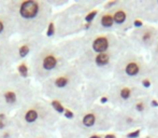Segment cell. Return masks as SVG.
Wrapping results in <instances>:
<instances>
[{
  "label": "cell",
  "mask_w": 158,
  "mask_h": 138,
  "mask_svg": "<svg viewBox=\"0 0 158 138\" xmlns=\"http://www.w3.org/2000/svg\"><path fill=\"white\" fill-rule=\"evenodd\" d=\"M92 138H100V137H96V136H95V137H92Z\"/></svg>",
  "instance_id": "obj_26"
},
{
  "label": "cell",
  "mask_w": 158,
  "mask_h": 138,
  "mask_svg": "<svg viewBox=\"0 0 158 138\" xmlns=\"http://www.w3.org/2000/svg\"><path fill=\"white\" fill-rule=\"evenodd\" d=\"M101 24L104 26V27H110V26H112V24H113V19L111 16H109V15H106V16H104L103 19H102Z\"/></svg>",
  "instance_id": "obj_8"
},
{
  "label": "cell",
  "mask_w": 158,
  "mask_h": 138,
  "mask_svg": "<svg viewBox=\"0 0 158 138\" xmlns=\"http://www.w3.org/2000/svg\"><path fill=\"white\" fill-rule=\"evenodd\" d=\"M38 118V113L35 112V111H29V112L27 113V114H26V121L27 122H30V123H31V122H33L35 121V119H37Z\"/></svg>",
  "instance_id": "obj_9"
},
{
  "label": "cell",
  "mask_w": 158,
  "mask_h": 138,
  "mask_svg": "<svg viewBox=\"0 0 158 138\" xmlns=\"http://www.w3.org/2000/svg\"><path fill=\"white\" fill-rule=\"evenodd\" d=\"M28 52H29V48H28V45H24L19 49V54H21V56H25V55H27Z\"/></svg>",
  "instance_id": "obj_12"
},
{
  "label": "cell",
  "mask_w": 158,
  "mask_h": 138,
  "mask_svg": "<svg viewBox=\"0 0 158 138\" xmlns=\"http://www.w3.org/2000/svg\"><path fill=\"white\" fill-rule=\"evenodd\" d=\"M143 85L145 86V88H148V86H150V81H148V80H144V81H143Z\"/></svg>",
  "instance_id": "obj_19"
},
{
  "label": "cell",
  "mask_w": 158,
  "mask_h": 138,
  "mask_svg": "<svg viewBox=\"0 0 158 138\" xmlns=\"http://www.w3.org/2000/svg\"><path fill=\"white\" fill-rule=\"evenodd\" d=\"M38 3L35 1H25L21 6V15L25 19H32L38 13Z\"/></svg>",
  "instance_id": "obj_1"
},
{
  "label": "cell",
  "mask_w": 158,
  "mask_h": 138,
  "mask_svg": "<svg viewBox=\"0 0 158 138\" xmlns=\"http://www.w3.org/2000/svg\"><path fill=\"white\" fill-rule=\"evenodd\" d=\"M101 101H102V103H104V101H106V98H102V99H101Z\"/></svg>",
  "instance_id": "obj_25"
},
{
  "label": "cell",
  "mask_w": 158,
  "mask_h": 138,
  "mask_svg": "<svg viewBox=\"0 0 158 138\" xmlns=\"http://www.w3.org/2000/svg\"><path fill=\"white\" fill-rule=\"evenodd\" d=\"M108 48V40L106 38H98L94 42V50L97 52H103Z\"/></svg>",
  "instance_id": "obj_2"
},
{
  "label": "cell",
  "mask_w": 158,
  "mask_h": 138,
  "mask_svg": "<svg viewBox=\"0 0 158 138\" xmlns=\"http://www.w3.org/2000/svg\"><path fill=\"white\" fill-rule=\"evenodd\" d=\"M121 96L123 97V98H128V97L130 96V90H129V88H123V90L121 91Z\"/></svg>",
  "instance_id": "obj_13"
},
{
  "label": "cell",
  "mask_w": 158,
  "mask_h": 138,
  "mask_svg": "<svg viewBox=\"0 0 158 138\" xmlns=\"http://www.w3.org/2000/svg\"><path fill=\"white\" fill-rule=\"evenodd\" d=\"M96 14H97V12H96V11H94V12H92V13H90V14H88V15H87V17H86V19H87L88 22H90V21H92V19L95 17V15H96Z\"/></svg>",
  "instance_id": "obj_16"
},
{
  "label": "cell",
  "mask_w": 158,
  "mask_h": 138,
  "mask_svg": "<svg viewBox=\"0 0 158 138\" xmlns=\"http://www.w3.org/2000/svg\"><path fill=\"white\" fill-rule=\"evenodd\" d=\"M56 66V59H55V57L53 56H48L45 59H44L43 62V67L45 69H48V70H51V69H53Z\"/></svg>",
  "instance_id": "obj_3"
},
{
  "label": "cell",
  "mask_w": 158,
  "mask_h": 138,
  "mask_svg": "<svg viewBox=\"0 0 158 138\" xmlns=\"http://www.w3.org/2000/svg\"><path fill=\"white\" fill-rule=\"evenodd\" d=\"M53 32H54V26H53V24H51L50 28H48V36H52Z\"/></svg>",
  "instance_id": "obj_17"
},
{
  "label": "cell",
  "mask_w": 158,
  "mask_h": 138,
  "mask_svg": "<svg viewBox=\"0 0 158 138\" xmlns=\"http://www.w3.org/2000/svg\"><path fill=\"white\" fill-rule=\"evenodd\" d=\"M106 138H115V136H113V135H108V136H106Z\"/></svg>",
  "instance_id": "obj_23"
},
{
  "label": "cell",
  "mask_w": 158,
  "mask_h": 138,
  "mask_svg": "<svg viewBox=\"0 0 158 138\" xmlns=\"http://www.w3.org/2000/svg\"><path fill=\"white\" fill-rule=\"evenodd\" d=\"M53 107H54L55 109H56L58 112H64V108H63V106H61L59 103H57V101H54L53 103Z\"/></svg>",
  "instance_id": "obj_14"
},
{
  "label": "cell",
  "mask_w": 158,
  "mask_h": 138,
  "mask_svg": "<svg viewBox=\"0 0 158 138\" xmlns=\"http://www.w3.org/2000/svg\"><path fill=\"white\" fill-rule=\"evenodd\" d=\"M2 30H3V25H2V23L0 22V32H1Z\"/></svg>",
  "instance_id": "obj_22"
},
{
  "label": "cell",
  "mask_w": 158,
  "mask_h": 138,
  "mask_svg": "<svg viewBox=\"0 0 158 138\" xmlns=\"http://www.w3.org/2000/svg\"><path fill=\"white\" fill-rule=\"evenodd\" d=\"M67 83H68V80L66 78H58L56 80V82H55L56 86H58V88H64L67 85Z\"/></svg>",
  "instance_id": "obj_10"
},
{
  "label": "cell",
  "mask_w": 158,
  "mask_h": 138,
  "mask_svg": "<svg viewBox=\"0 0 158 138\" xmlns=\"http://www.w3.org/2000/svg\"><path fill=\"white\" fill-rule=\"evenodd\" d=\"M96 62H97L98 65L103 66L109 62V56L106 54H104V53H101V54H99L96 57Z\"/></svg>",
  "instance_id": "obj_5"
},
{
  "label": "cell",
  "mask_w": 158,
  "mask_h": 138,
  "mask_svg": "<svg viewBox=\"0 0 158 138\" xmlns=\"http://www.w3.org/2000/svg\"><path fill=\"white\" fill-rule=\"evenodd\" d=\"M126 72L128 73L129 75H135L138 72H139V66H138L135 63L128 64V66L126 67Z\"/></svg>",
  "instance_id": "obj_4"
},
{
  "label": "cell",
  "mask_w": 158,
  "mask_h": 138,
  "mask_svg": "<svg viewBox=\"0 0 158 138\" xmlns=\"http://www.w3.org/2000/svg\"><path fill=\"white\" fill-rule=\"evenodd\" d=\"M6 101H8V103L12 104L15 101V95L13 94V93H8V94L6 95Z\"/></svg>",
  "instance_id": "obj_11"
},
{
  "label": "cell",
  "mask_w": 158,
  "mask_h": 138,
  "mask_svg": "<svg viewBox=\"0 0 158 138\" xmlns=\"http://www.w3.org/2000/svg\"><path fill=\"white\" fill-rule=\"evenodd\" d=\"M135 24V26H141V25H142V24H141V22H139V21H137Z\"/></svg>",
  "instance_id": "obj_21"
},
{
  "label": "cell",
  "mask_w": 158,
  "mask_h": 138,
  "mask_svg": "<svg viewBox=\"0 0 158 138\" xmlns=\"http://www.w3.org/2000/svg\"><path fill=\"white\" fill-rule=\"evenodd\" d=\"M19 72H21L23 75H27V69H26L25 65L19 66Z\"/></svg>",
  "instance_id": "obj_15"
},
{
  "label": "cell",
  "mask_w": 158,
  "mask_h": 138,
  "mask_svg": "<svg viewBox=\"0 0 158 138\" xmlns=\"http://www.w3.org/2000/svg\"><path fill=\"white\" fill-rule=\"evenodd\" d=\"M152 104H153V106H157V105H158L155 101H152Z\"/></svg>",
  "instance_id": "obj_24"
},
{
  "label": "cell",
  "mask_w": 158,
  "mask_h": 138,
  "mask_svg": "<svg viewBox=\"0 0 158 138\" xmlns=\"http://www.w3.org/2000/svg\"><path fill=\"white\" fill-rule=\"evenodd\" d=\"M66 117L67 118H72L73 117L72 112H70V111H66Z\"/></svg>",
  "instance_id": "obj_20"
},
{
  "label": "cell",
  "mask_w": 158,
  "mask_h": 138,
  "mask_svg": "<svg viewBox=\"0 0 158 138\" xmlns=\"http://www.w3.org/2000/svg\"><path fill=\"white\" fill-rule=\"evenodd\" d=\"M139 134H140V131H137V132H135V133H131V134H129L128 135V137H138L139 136Z\"/></svg>",
  "instance_id": "obj_18"
},
{
  "label": "cell",
  "mask_w": 158,
  "mask_h": 138,
  "mask_svg": "<svg viewBox=\"0 0 158 138\" xmlns=\"http://www.w3.org/2000/svg\"><path fill=\"white\" fill-rule=\"evenodd\" d=\"M125 17H126L125 13H124L123 11H118V12L115 13V15H114V21L116 22L117 24H122L124 21H125Z\"/></svg>",
  "instance_id": "obj_7"
},
{
  "label": "cell",
  "mask_w": 158,
  "mask_h": 138,
  "mask_svg": "<svg viewBox=\"0 0 158 138\" xmlns=\"http://www.w3.org/2000/svg\"><path fill=\"white\" fill-rule=\"evenodd\" d=\"M83 123L86 126H92L95 123V115L94 114H87L83 119Z\"/></svg>",
  "instance_id": "obj_6"
}]
</instances>
